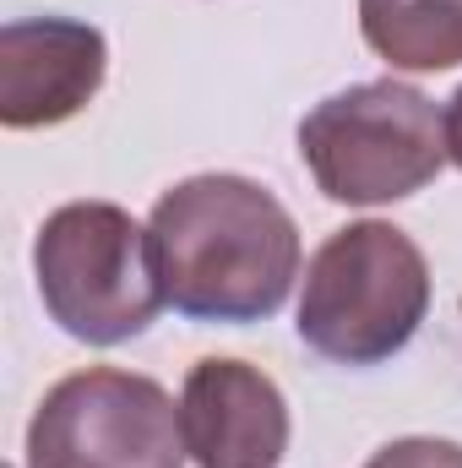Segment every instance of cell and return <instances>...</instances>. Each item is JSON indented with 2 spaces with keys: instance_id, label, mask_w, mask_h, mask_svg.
Returning a JSON list of instances; mask_svg holds the SVG:
<instances>
[{
  "instance_id": "obj_1",
  "label": "cell",
  "mask_w": 462,
  "mask_h": 468,
  "mask_svg": "<svg viewBox=\"0 0 462 468\" xmlns=\"http://www.w3.org/2000/svg\"><path fill=\"white\" fill-rule=\"evenodd\" d=\"M163 300L191 322H267L299 278L289 207L245 175H191L147 218Z\"/></svg>"
},
{
  "instance_id": "obj_2",
  "label": "cell",
  "mask_w": 462,
  "mask_h": 468,
  "mask_svg": "<svg viewBox=\"0 0 462 468\" xmlns=\"http://www.w3.org/2000/svg\"><path fill=\"white\" fill-rule=\"evenodd\" d=\"M430 316V267L425 250L381 218L327 234L305 267L299 289V338L332 365L364 370L414 344Z\"/></svg>"
},
{
  "instance_id": "obj_3",
  "label": "cell",
  "mask_w": 462,
  "mask_h": 468,
  "mask_svg": "<svg viewBox=\"0 0 462 468\" xmlns=\"http://www.w3.org/2000/svg\"><path fill=\"white\" fill-rule=\"evenodd\" d=\"M44 311L60 333L93 349L142 338L163 300L152 234L115 202H66L33 239Z\"/></svg>"
},
{
  "instance_id": "obj_4",
  "label": "cell",
  "mask_w": 462,
  "mask_h": 468,
  "mask_svg": "<svg viewBox=\"0 0 462 468\" xmlns=\"http://www.w3.org/2000/svg\"><path fill=\"white\" fill-rule=\"evenodd\" d=\"M299 158L327 202L381 207L425 191L446 164V110L408 82H359L299 120Z\"/></svg>"
},
{
  "instance_id": "obj_5",
  "label": "cell",
  "mask_w": 462,
  "mask_h": 468,
  "mask_svg": "<svg viewBox=\"0 0 462 468\" xmlns=\"http://www.w3.org/2000/svg\"><path fill=\"white\" fill-rule=\"evenodd\" d=\"M27 468H185L180 409L152 376L77 370L33 409Z\"/></svg>"
},
{
  "instance_id": "obj_6",
  "label": "cell",
  "mask_w": 462,
  "mask_h": 468,
  "mask_svg": "<svg viewBox=\"0 0 462 468\" xmlns=\"http://www.w3.org/2000/svg\"><path fill=\"white\" fill-rule=\"evenodd\" d=\"M110 77V44L77 16H22L0 27V125L38 131L82 115Z\"/></svg>"
},
{
  "instance_id": "obj_7",
  "label": "cell",
  "mask_w": 462,
  "mask_h": 468,
  "mask_svg": "<svg viewBox=\"0 0 462 468\" xmlns=\"http://www.w3.org/2000/svg\"><path fill=\"white\" fill-rule=\"evenodd\" d=\"M180 431L196 468H278L289 452V403L245 359H202L180 392Z\"/></svg>"
},
{
  "instance_id": "obj_8",
  "label": "cell",
  "mask_w": 462,
  "mask_h": 468,
  "mask_svg": "<svg viewBox=\"0 0 462 468\" xmlns=\"http://www.w3.org/2000/svg\"><path fill=\"white\" fill-rule=\"evenodd\" d=\"M359 33L392 71L462 66V0H359Z\"/></svg>"
},
{
  "instance_id": "obj_9",
  "label": "cell",
  "mask_w": 462,
  "mask_h": 468,
  "mask_svg": "<svg viewBox=\"0 0 462 468\" xmlns=\"http://www.w3.org/2000/svg\"><path fill=\"white\" fill-rule=\"evenodd\" d=\"M364 468H462V447L441 441V436H403V441H386L381 452H370Z\"/></svg>"
},
{
  "instance_id": "obj_10",
  "label": "cell",
  "mask_w": 462,
  "mask_h": 468,
  "mask_svg": "<svg viewBox=\"0 0 462 468\" xmlns=\"http://www.w3.org/2000/svg\"><path fill=\"white\" fill-rule=\"evenodd\" d=\"M446 153H452V164L462 169V88L452 93V104H446Z\"/></svg>"
}]
</instances>
